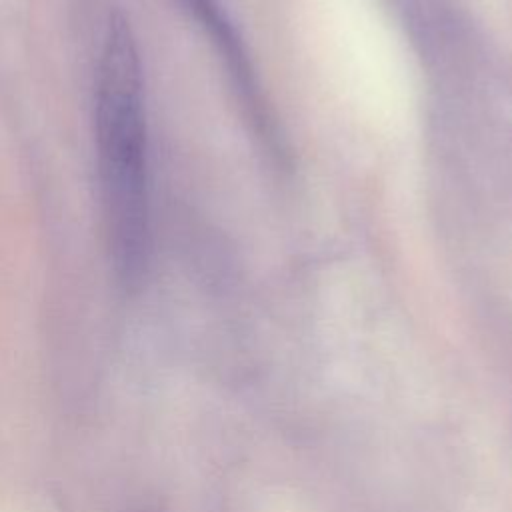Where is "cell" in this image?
I'll return each instance as SVG.
<instances>
[{
    "label": "cell",
    "instance_id": "1",
    "mask_svg": "<svg viewBox=\"0 0 512 512\" xmlns=\"http://www.w3.org/2000/svg\"><path fill=\"white\" fill-rule=\"evenodd\" d=\"M94 88L106 244L118 280L134 288L150 256L148 144L140 54L132 26L120 12L108 20Z\"/></svg>",
    "mask_w": 512,
    "mask_h": 512
}]
</instances>
